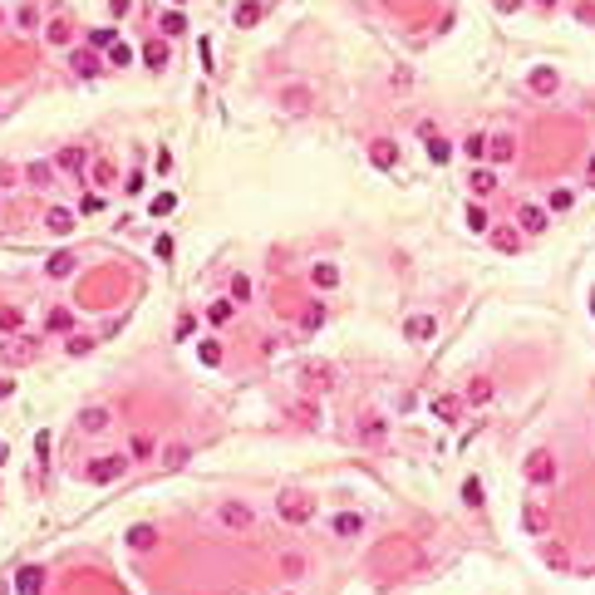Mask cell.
<instances>
[{"instance_id":"obj_1","label":"cell","mask_w":595,"mask_h":595,"mask_svg":"<svg viewBox=\"0 0 595 595\" xmlns=\"http://www.w3.org/2000/svg\"><path fill=\"white\" fill-rule=\"evenodd\" d=\"M40 350H45V340H35V335H10V340H0V364L5 369H25V364H35L40 359Z\"/></svg>"},{"instance_id":"obj_2","label":"cell","mask_w":595,"mask_h":595,"mask_svg":"<svg viewBox=\"0 0 595 595\" xmlns=\"http://www.w3.org/2000/svg\"><path fill=\"white\" fill-rule=\"evenodd\" d=\"M276 516L291 521V526H305V521L315 516V497L300 492V487H286V492L276 497Z\"/></svg>"},{"instance_id":"obj_3","label":"cell","mask_w":595,"mask_h":595,"mask_svg":"<svg viewBox=\"0 0 595 595\" xmlns=\"http://www.w3.org/2000/svg\"><path fill=\"white\" fill-rule=\"evenodd\" d=\"M212 516H216V526H221V531H251V526H256V512H251L241 497H221Z\"/></svg>"},{"instance_id":"obj_4","label":"cell","mask_w":595,"mask_h":595,"mask_svg":"<svg viewBox=\"0 0 595 595\" xmlns=\"http://www.w3.org/2000/svg\"><path fill=\"white\" fill-rule=\"evenodd\" d=\"M123 463H128V458H123V453H103V458H94V463H89V468H84V478H89V483H118V478H123Z\"/></svg>"},{"instance_id":"obj_5","label":"cell","mask_w":595,"mask_h":595,"mask_svg":"<svg viewBox=\"0 0 595 595\" xmlns=\"http://www.w3.org/2000/svg\"><path fill=\"white\" fill-rule=\"evenodd\" d=\"M526 483H536V487H551V483H556V458H551L546 448H536V453L526 458Z\"/></svg>"},{"instance_id":"obj_6","label":"cell","mask_w":595,"mask_h":595,"mask_svg":"<svg viewBox=\"0 0 595 595\" xmlns=\"http://www.w3.org/2000/svg\"><path fill=\"white\" fill-rule=\"evenodd\" d=\"M433 335H438V320H433V315H408V320H403V340L423 345V340H433Z\"/></svg>"},{"instance_id":"obj_7","label":"cell","mask_w":595,"mask_h":595,"mask_svg":"<svg viewBox=\"0 0 595 595\" xmlns=\"http://www.w3.org/2000/svg\"><path fill=\"white\" fill-rule=\"evenodd\" d=\"M300 384H305L310 394H330V389H335V369H330V364H310V369L300 374Z\"/></svg>"},{"instance_id":"obj_8","label":"cell","mask_w":595,"mask_h":595,"mask_svg":"<svg viewBox=\"0 0 595 595\" xmlns=\"http://www.w3.org/2000/svg\"><path fill=\"white\" fill-rule=\"evenodd\" d=\"M369 163L389 173V168H398V148L389 143V138H374V143H369Z\"/></svg>"},{"instance_id":"obj_9","label":"cell","mask_w":595,"mask_h":595,"mask_svg":"<svg viewBox=\"0 0 595 595\" xmlns=\"http://www.w3.org/2000/svg\"><path fill=\"white\" fill-rule=\"evenodd\" d=\"M487 158H492V163H512V158H516V138H512V133H492V138H487Z\"/></svg>"},{"instance_id":"obj_10","label":"cell","mask_w":595,"mask_h":595,"mask_svg":"<svg viewBox=\"0 0 595 595\" xmlns=\"http://www.w3.org/2000/svg\"><path fill=\"white\" fill-rule=\"evenodd\" d=\"M108 423H113V408H103V403H94V408L79 413V428H84V433H103Z\"/></svg>"},{"instance_id":"obj_11","label":"cell","mask_w":595,"mask_h":595,"mask_svg":"<svg viewBox=\"0 0 595 595\" xmlns=\"http://www.w3.org/2000/svg\"><path fill=\"white\" fill-rule=\"evenodd\" d=\"M384 438H389V423H384L379 413L359 418V443H369V448H374V443H384Z\"/></svg>"},{"instance_id":"obj_12","label":"cell","mask_w":595,"mask_h":595,"mask_svg":"<svg viewBox=\"0 0 595 595\" xmlns=\"http://www.w3.org/2000/svg\"><path fill=\"white\" fill-rule=\"evenodd\" d=\"M84 163H89V153H84L79 143L59 148V158H54V168H64V173H84Z\"/></svg>"},{"instance_id":"obj_13","label":"cell","mask_w":595,"mask_h":595,"mask_svg":"<svg viewBox=\"0 0 595 595\" xmlns=\"http://www.w3.org/2000/svg\"><path fill=\"white\" fill-rule=\"evenodd\" d=\"M521 526H526L531 536H546V526H551V516H546V507H536V502H526V512H521Z\"/></svg>"},{"instance_id":"obj_14","label":"cell","mask_w":595,"mask_h":595,"mask_svg":"<svg viewBox=\"0 0 595 595\" xmlns=\"http://www.w3.org/2000/svg\"><path fill=\"white\" fill-rule=\"evenodd\" d=\"M15 591L20 595H40L45 591V571H40V566H25V571L15 576Z\"/></svg>"},{"instance_id":"obj_15","label":"cell","mask_w":595,"mask_h":595,"mask_svg":"<svg viewBox=\"0 0 595 595\" xmlns=\"http://www.w3.org/2000/svg\"><path fill=\"white\" fill-rule=\"evenodd\" d=\"M423 138H428V158H433V163H448V158H453V143H448V138H438V133H433V123H423Z\"/></svg>"},{"instance_id":"obj_16","label":"cell","mask_w":595,"mask_h":595,"mask_svg":"<svg viewBox=\"0 0 595 595\" xmlns=\"http://www.w3.org/2000/svg\"><path fill=\"white\" fill-rule=\"evenodd\" d=\"M516 221H521V231H526V236H541V231H546V212H541V207H521V212H516Z\"/></svg>"},{"instance_id":"obj_17","label":"cell","mask_w":595,"mask_h":595,"mask_svg":"<svg viewBox=\"0 0 595 595\" xmlns=\"http://www.w3.org/2000/svg\"><path fill=\"white\" fill-rule=\"evenodd\" d=\"M123 541H128L133 551H148V546L158 541V531H153L148 521H138V526H128V531H123Z\"/></svg>"},{"instance_id":"obj_18","label":"cell","mask_w":595,"mask_h":595,"mask_svg":"<svg viewBox=\"0 0 595 595\" xmlns=\"http://www.w3.org/2000/svg\"><path fill=\"white\" fill-rule=\"evenodd\" d=\"M281 103H286L291 113H305V108H310V89H305V84H286V89H281Z\"/></svg>"},{"instance_id":"obj_19","label":"cell","mask_w":595,"mask_h":595,"mask_svg":"<svg viewBox=\"0 0 595 595\" xmlns=\"http://www.w3.org/2000/svg\"><path fill=\"white\" fill-rule=\"evenodd\" d=\"M330 526H335V536H359V531H364V516H359V512H340Z\"/></svg>"},{"instance_id":"obj_20","label":"cell","mask_w":595,"mask_h":595,"mask_svg":"<svg viewBox=\"0 0 595 595\" xmlns=\"http://www.w3.org/2000/svg\"><path fill=\"white\" fill-rule=\"evenodd\" d=\"M526 84H531V94H556V69H546V64H541V69H531V79H526Z\"/></svg>"},{"instance_id":"obj_21","label":"cell","mask_w":595,"mask_h":595,"mask_svg":"<svg viewBox=\"0 0 595 595\" xmlns=\"http://www.w3.org/2000/svg\"><path fill=\"white\" fill-rule=\"evenodd\" d=\"M45 226H50L54 236H69V231H74V212H64V207H54V212L45 216Z\"/></svg>"},{"instance_id":"obj_22","label":"cell","mask_w":595,"mask_h":595,"mask_svg":"<svg viewBox=\"0 0 595 595\" xmlns=\"http://www.w3.org/2000/svg\"><path fill=\"white\" fill-rule=\"evenodd\" d=\"M25 178H30L35 187H54V163H30Z\"/></svg>"},{"instance_id":"obj_23","label":"cell","mask_w":595,"mask_h":595,"mask_svg":"<svg viewBox=\"0 0 595 595\" xmlns=\"http://www.w3.org/2000/svg\"><path fill=\"white\" fill-rule=\"evenodd\" d=\"M310 281H315V286H320V291H335V286H340V271H335V266H330V261H320V266H315V271H310Z\"/></svg>"},{"instance_id":"obj_24","label":"cell","mask_w":595,"mask_h":595,"mask_svg":"<svg viewBox=\"0 0 595 595\" xmlns=\"http://www.w3.org/2000/svg\"><path fill=\"white\" fill-rule=\"evenodd\" d=\"M187 458H192V448H187V443H173V448H163V468H168V473H173V468H183Z\"/></svg>"},{"instance_id":"obj_25","label":"cell","mask_w":595,"mask_h":595,"mask_svg":"<svg viewBox=\"0 0 595 595\" xmlns=\"http://www.w3.org/2000/svg\"><path fill=\"white\" fill-rule=\"evenodd\" d=\"M256 20H261V0H241V5H236V25L246 30V25H256Z\"/></svg>"},{"instance_id":"obj_26","label":"cell","mask_w":595,"mask_h":595,"mask_svg":"<svg viewBox=\"0 0 595 595\" xmlns=\"http://www.w3.org/2000/svg\"><path fill=\"white\" fill-rule=\"evenodd\" d=\"M320 325H325V305L315 300V305H305V315H300V330L310 335V330H320Z\"/></svg>"},{"instance_id":"obj_27","label":"cell","mask_w":595,"mask_h":595,"mask_svg":"<svg viewBox=\"0 0 595 595\" xmlns=\"http://www.w3.org/2000/svg\"><path fill=\"white\" fill-rule=\"evenodd\" d=\"M468 183H473V192H478V197H487V192L497 187V178L487 173V168H473V178H468Z\"/></svg>"},{"instance_id":"obj_28","label":"cell","mask_w":595,"mask_h":595,"mask_svg":"<svg viewBox=\"0 0 595 595\" xmlns=\"http://www.w3.org/2000/svg\"><path fill=\"white\" fill-rule=\"evenodd\" d=\"M143 59H148V69H163V64H168V45H163V40H153V45L143 50Z\"/></svg>"},{"instance_id":"obj_29","label":"cell","mask_w":595,"mask_h":595,"mask_svg":"<svg viewBox=\"0 0 595 595\" xmlns=\"http://www.w3.org/2000/svg\"><path fill=\"white\" fill-rule=\"evenodd\" d=\"M433 418H458V398L438 394V398H433Z\"/></svg>"},{"instance_id":"obj_30","label":"cell","mask_w":595,"mask_h":595,"mask_svg":"<svg viewBox=\"0 0 595 595\" xmlns=\"http://www.w3.org/2000/svg\"><path fill=\"white\" fill-rule=\"evenodd\" d=\"M281 576H291V581H296V576H305V556L286 551V556H281Z\"/></svg>"},{"instance_id":"obj_31","label":"cell","mask_w":595,"mask_h":595,"mask_svg":"<svg viewBox=\"0 0 595 595\" xmlns=\"http://www.w3.org/2000/svg\"><path fill=\"white\" fill-rule=\"evenodd\" d=\"M74 74H84V79H89V74H99V59H94V54H84V50H74Z\"/></svg>"},{"instance_id":"obj_32","label":"cell","mask_w":595,"mask_h":595,"mask_svg":"<svg viewBox=\"0 0 595 595\" xmlns=\"http://www.w3.org/2000/svg\"><path fill=\"white\" fill-rule=\"evenodd\" d=\"M463 153H468L473 163H478V158H487V138H483V133H473V138H463Z\"/></svg>"},{"instance_id":"obj_33","label":"cell","mask_w":595,"mask_h":595,"mask_svg":"<svg viewBox=\"0 0 595 595\" xmlns=\"http://www.w3.org/2000/svg\"><path fill=\"white\" fill-rule=\"evenodd\" d=\"M69 271H74V256H69V251H54V256H50V276H69Z\"/></svg>"},{"instance_id":"obj_34","label":"cell","mask_w":595,"mask_h":595,"mask_svg":"<svg viewBox=\"0 0 595 595\" xmlns=\"http://www.w3.org/2000/svg\"><path fill=\"white\" fill-rule=\"evenodd\" d=\"M492 246H497V251H516V231H512V226H497Z\"/></svg>"},{"instance_id":"obj_35","label":"cell","mask_w":595,"mask_h":595,"mask_svg":"<svg viewBox=\"0 0 595 595\" xmlns=\"http://www.w3.org/2000/svg\"><path fill=\"white\" fill-rule=\"evenodd\" d=\"M468 226H473V231H487V226H492V216H487V212L473 202V207H468Z\"/></svg>"},{"instance_id":"obj_36","label":"cell","mask_w":595,"mask_h":595,"mask_svg":"<svg viewBox=\"0 0 595 595\" xmlns=\"http://www.w3.org/2000/svg\"><path fill=\"white\" fill-rule=\"evenodd\" d=\"M463 502H468V507H483V483H478V478L463 483Z\"/></svg>"},{"instance_id":"obj_37","label":"cell","mask_w":595,"mask_h":595,"mask_svg":"<svg viewBox=\"0 0 595 595\" xmlns=\"http://www.w3.org/2000/svg\"><path fill=\"white\" fill-rule=\"evenodd\" d=\"M468 398H473V403H487V398H492V384H487V379H473V384H468Z\"/></svg>"},{"instance_id":"obj_38","label":"cell","mask_w":595,"mask_h":595,"mask_svg":"<svg viewBox=\"0 0 595 595\" xmlns=\"http://www.w3.org/2000/svg\"><path fill=\"white\" fill-rule=\"evenodd\" d=\"M183 30H187V20H183L178 10H173V15H163V35H183Z\"/></svg>"},{"instance_id":"obj_39","label":"cell","mask_w":595,"mask_h":595,"mask_svg":"<svg viewBox=\"0 0 595 595\" xmlns=\"http://www.w3.org/2000/svg\"><path fill=\"white\" fill-rule=\"evenodd\" d=\"M45 330H69V310H50V315H45Z\"/></svg>"},{"instance_id":"obj_40","label":"cell","mask_w":595,"mask_h":595,"mask_svg":"<svg viewBox=\"0 0 595 595\" xmlns=\"http://www.w3.org/2000/svg\"><path fill=\"white\" fill-rule=\"evenodd\" d=\"M108 64H133V50H128V45H113V50H108Z\"/></svg>"},{"instance_id":"obj_41","label":"cell","mask_w":595,"mask_h":595,"mask_svg":"<svg viewBox=\"0 0 595 595\" xmlns=\"http://www.w3.org/2000/svg\"><path fill=\"white\" fill-rule=\"evenodd\" d=\"M89 40H94V45H99V50H113V45H118V40H113V30H108V25H103V30H94V35H89Z\"/></svg>"},{"instance_id":"obj_42","label":"cell","mask_w":595,"mask_h":595,"mask_svg":"<svg viewBox=\"0 0 595 595\" xmlns=\"http://www.w3.org/2000/svg\"><path fill=\"white\" fill-rule=\"evenodd\" d=\"M231 300H251V281H246V276L231 281Z\"/></svg>"},{"instance_id":"obj_43","label":"cell","mask_w":595,"mask_h":595,"mask_svg":"<svg viewBox=\"0 0 595 595\" xmlns=\"http://www.w3.org/2000/svg\"><path fill=\"white\" fill-rule=\"evenodd\" d=\"M94 183H99V187L113 183V163H94Z\"/></svg>"},{"instance_id":"obj_44","label":"cell","mask_w":595,"mask_h":595,"mask_svg":"<svg viewBox=\"0 0 595 595\" xmlns=\"http://www.w3.org/2000/svg\"><path fill=\"white\" fill-rule=\"evenodd\" d=\"M64 350H69V354H89V350H94V340H84V335H74V340H69Z\"/></svg>"},{"instance_id":"obj_45","label":"cell","mask_w":595,"mask_h":595,"mask_svg":"<svg viewBox=\"0 0 595 595\" xmlns=\"http://www.w3.org/2000/svg\"><path fill=\"white\" fill-rule=\"evenodd\" d=\"M202 364H221V345L207 340V345H202Z\"/></svg>"},{"instance_id":"obj_46","label":"cell","mask_w":595,"mask_h":595,"mask_svg":"<svg viewBox=\"0 0 595 595\" xmlns=\"http://www.w3.org/2000/svg\"><path fill=\"white\" fill-rule=\"evenodd\" d=\"M212 320H216V325L231 320V300H216V305H212Z\"/></svg>"},{"instance_id":"obj_47","label":"cell","mask_w":595,"mask_h":595,"mask_svg":"<svg viewBox=\"0 0 595 595\" xmlns=\"http://www.w3.org/2000/svg\"><path fill=\"white\" fill-rule=\"evenodd\" d=\"M15 325H20V310H0V330H10V335H15Z\"/></svg>"},{"instance_id":"obj_48","label":"cell","mask_w":595,"mask_h":595,"mask_svg":"<svg viewBox=\"0 0 595 595\" xmlns=\"http://www.w3.org/2000/svg\"><path fill=\"white\" fill-rule=\"evenodd\" d=\"M50 40H59V45H64V40H69V25H64V20H54V25H50Z\"/></svg>"},{"instance_id":"obj_49","label":"cell","mask_w":595,"mask_h":595,"mask_svg":"<svg viewBox=\"0 0 595 595\" xmlns=\"http://www.w3.org/2000/svg\"><path fill=\"white\" fill-rule=\"evenodd\" d=\"M153 453V438H133V458H148Z\"/></svg>"},{"instance_id":"obj_50","label":"cell","mask_w":595,"mask_h":595,"mask_svg":"<svg viewBox=\"0 0 595 595\" xmlns=\"http://www.w3.org/2000/svg\"><path fill=\"white\" fill-rule=\"evenodd\" d=\"M296 418L300 423H315V403H296Z\"/></svg>"},{"instance_id":"obj_51","label":"cell","mask_w":595,"mask_h":595,"mask_svg":"<svg viewBox=\"0 0 595 595\" xmlns=\"http://www.w3.org/2000/svg\"><path fill=\"white\" fill-rule=\"evenodd\" d=\"M163 212H173V197L163 192V197H153V216H163Z\"/></svg>"},{"instance_id":"obj_52","label":"cell","mask_w":595,"mask_h":595,"mask_svg":"<svg viewBox=\"0 0 595 595\" xmlns=\"http://www.w3.org/2000/svg\"><path fill=\"white\" fill-rule=\"evenodd\" d=\"M113 10H118V15H123V10H128V0H113Z\"/></svg>"},{"instance_id":"obj_53","label":"cell","mask_w":595,"mask_h":595,"mask_svg":"<svg viewBox=\"0 0 595 595\" xmlns=\"http://www.w3.org/2000/svg\"><path fill=\"white\" fill-rule=\"evenodd\" d=\"M5 394H10V379H0V398H5Z\"/></svg>"},{"instance_id":"obj_54","label":"cell","mask_w":595,"mask_h":595,"mask_svg":"<svg viewBox=\"0 0 595 595\" xmlns=\"http://www.w3.org/2000/svg\"><path fill=\"white\" fill-rule=\"evenodd\" d=\"M0 463H5V443H0Z\"/></svg>"},{"instance_id":"obj_55","label":"cell","mask_w":595,"mask_h":595,"mask_svg":"<svg viewBox=\"0 0 595 595\" xmlns=\"http://www.w3.org/2000/svg\"><path fill=\"white\" fill-rule=\"evenodd\" d=\"M536 5H556V0H536Z\"/></svg>"},{"instance_id":"obj_56","label":"cell","mask_w":595,"mask_h":595,"mask_svg":"<svg viewBox=\"0 0 595 595\" xmlns=\"http://www.w3.org/2000/svg\"><path fill=\"white\" fill-rule=\"evenodd\" d=\"M0 20H5V10H0Z\"/></svg>"}]
</instances>
